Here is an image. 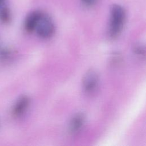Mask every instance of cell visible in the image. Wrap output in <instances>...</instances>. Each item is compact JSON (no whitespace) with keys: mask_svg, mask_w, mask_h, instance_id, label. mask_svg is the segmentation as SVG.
Returning <instances> with one entry per match:
<instances>
[{"mask_svg":"<svg viewBox=\"0 0 146 146\" xmlns=\"http://www.w3.org/2000/svg\"><path fill=\"white\" fill-rule=\"evenodd\" d=\"M30 104V99L27 96H22L16 102L13 110V113L15 116H19L26 111Z\"/></svg>","mask_w":146,"mask_h":146,"instance_id":"6","label":"cell"},{"mask_svg":"<svg viewBox=\"0 0 146 146\" xmlns=\"http://www.w3.org/2000/svg\"><path fill=\"white\" fill-rule=\"evenodd\" d=\"M82 2L86 6H91L95 4L96 0H81Z\"/></svg>","mask_w":146,"mask_h":146,"instance_id":"9","label":"cell"},{"mask_svg":"<svg viewBox=\"0 0 146 146\" xmlns=\"http://www.w3.org/2000/svg\"><path fill=\"white\" fill-rule=\"evenodd\" d=\"M4 0H0V5L2 3V2Z\"/></svg>","mask_w":146,"mask_h":146,"instance_id":"10","label":"cell"},{"mask_svg":"<svg viewBox=\"0 0 146 146\" xmlns=\"http://www.w3.org/2000/svg\"><path fill=\"white\" fill-rule=\"evenodd\" d=\"M35 30L42 38L47 39L52 36L55 31V26L50 16L42 12Z\"/></svg>","mask_w":146,"mask_h":146,"instance_id":"2","label":"cell"},{"mask_svg":"<svg viewBox=\"0 0 146 146\" xmlns=\"http://www.w3.org/2000/svg\"><path fill=\"white\" fill-rule=\"evenodd\" d=\"M125 20V11L119 5H113L111 8L110 21L108 28L109 35L112 38L117 37L121 33Z\"/></svg>","mask_w":146,"mask_h":146,"instance_id":"1","label":"cell"},{"mask_svg":"<svg viewBox=\"0 0 146 146\" xmlns=\"http://www.w3.org/2000/svg\"><path fill=\"white\" fill-rule=\"evenodd\" d=\"M133 51L136 55L139 56H144L145 54L144 47L141 44H136L133 48Z\"/></svg>","mask_w":146,"mask_h":146,"instance_id":"8","label":"cell"},{"mask_svg":"<svg viewBox=\"0 0 146 146\" xmlns=\"http://www.w3.org/2000/svg\"><path fill=\"white\" fill-rule=\"evenodd\" d=\"M85 123V115L82 112L75 114L71 118L69 124V131L72 134L79 132Z\"/></svg>","mask_w":146,"mask_h":146,"instance_id":"4","label":"cell"},{"mask_svg":"<svg viewBox=\"0 0 146 146\" xmlns=\"http://www.w3.org/2000/svg\"><path fill=\"white\" fill-rule=\"evenodd\" d=\"M99 75L96 71L91 69L86 72L82 80V87L84 91L88 94L95 91L99 84Z\"/></svg>","mask_w":146,"mask_h":146,"instance_id":"3","label":"cell"},{"mask_svg":"<svg viewBox=\"0 0 146 146\" xmlns=\"http://www.w3.org/2000/svg\"><path fill=\"white\" fill-rule=\"evenodd\" d=\"M42 12L35 10L30 13L25 21V29L28 33H31L35 30L37 22Z\"/></svg>","mask_w":146,"mask_h":146,"instance_id":"5","label":"cell"},{"mask_svg":"<svg viewBox=\"0 0 146 146\" xmlns=\"http://www.w3.org/2000/svg\"><path fill=\"white\" fill-rule=\"evenodd\" d=\"M11 19V14L9 9L6 7H3L0 9V21L3 23H8Z\"/></svg>","mask_w":146,"mask_h":146,"instance_id":"7","label":"cell"}]
</instances>
